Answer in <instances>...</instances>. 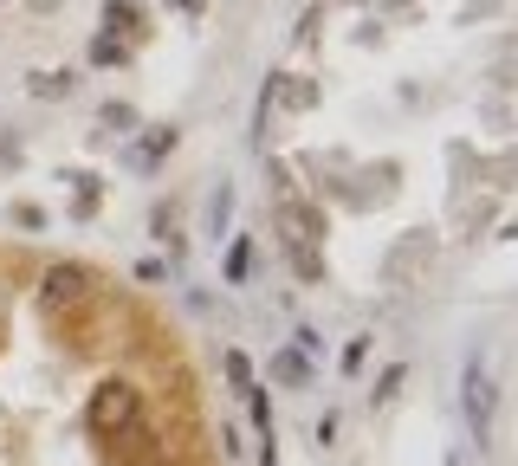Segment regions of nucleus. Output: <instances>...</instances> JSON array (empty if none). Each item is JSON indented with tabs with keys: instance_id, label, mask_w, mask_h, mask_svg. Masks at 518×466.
<instances>
[{
	"instance_id": "f257e3e1",
	"label": "nucleus",
	"mask_w": 518,
	"mask_h": 466,
	"mask_svg": "<svg viewBox=\"0 0 518 466\" xmlns=\"http://www.w3.org/2000/svg\"><path fill=\"white\" fill-rule=\"evenodd\" d=\"M85 421H91V434H98V441H111V434L136 428V421H143V395H136V382H98Z\"/></svg>"
},
{
	"instance_id": "f03ea898",
	"label": "nucleus",
	"mask_w": 518,
	"mask_h": 466,
	"mask_svg": "<svg viewBox=\"0 0 518 466\" xmlns=\"http://www.w3.org/2000/svg\"><path fill=\"white\" fill-rule=\"evenodd\" d=\"M85 298H91V272L78 266V259L46 266V279H39V305H46V311H78Z\"/></svg>"
},
{
	"instance_id": "7ed1b4c3",
	"label": "nucleus",
	"mask_w": 518,
	"mask_h": 466,
	"mask_svg": "<svg viewBox=\"0 0 518 466\" xmlns=\"http://www.w3.org/2000/svg\"><path fill=\"white\" fill-rule=\"evenodd\" d=\"M272 227H279L285 246H318L324 214L311 208V201H298V195H279V208H272Z\"/></svg>"
},
{
	"instance_id": "20e7f679",
	"label": "nucleus",
	"mask_w": 518,
	"mask_h": 466,
	"mask_svg": "<svg viewBox=\"0 0 518 466\" xmlns=\"http://www.w3.org/2000/svg\"><path fill=\"white\" fill-rule=\"evenodd\" d=\"M428 253H434L428 233H402V240H395V253H389V285H402L415 266H428Z\"/></svg>"
},
{
	"instance_id": "39448f33",
	"label": "nucleus",
	"mask_w": 518,
	"mask_h": 466,
	"mask_svg": "<svg viewBox=\"0 0 518 466\" xmlns=\"http://www.w3.org/2000/svg\"><path fill=\"white\" fill-rule=\"evenodd\" d=\"M266 376H272V382H285V389H305V382H311V356L285 344V350H272V356H266Z\"/></svg>"
},
{
	"instance_id": "423d86ee",
	"label": "nucleus",
	"mask_w": 518,
	"mask_h": 466,
	"mask_svg": "<svg viewBox=\"0 0 518 466\" xmlns=\"http://www.w3.org/2000/svg\"><path fill=\"white\" fill-rule=\"evenodd\" d=\"M272 98H279L285 111H311V104H318V85H311V78H272Z\"/></svg>"
},
{
	"instance_id": "0eeeda50",
	"label": "nucleus",
	"mask_w": 518,
	"mask_h": 466,
	"mask_svg": "<svg viewBox=\"0 0 518 466\" xmlns=\"http://www.w3.org/2000/svg\"><path fill=\"white\" fill-rule=\"evenodd\" d=\"M460 402H467L473 428H486V415H493V382H486L480 369H467V395H460Z\"/></svg>"
},
{
	"instance_id": "6e6552de",
	"label": "nucleus",
	"mask_w": 518,
	"mask_h": 466,
	"mask_svg": "<svg viewBox=\"0 0 518 466\" xmlns=\"http://www.w3.org/2000/svg\"><path fill=\"white\" fill-rule=\"evenodd\" d=\"M169 149H175V130H169V123H156V130L143 136V149H136V169H156Z\"/></svg>"
},
{
	"instance_id": "1a4fd4ad",
	"label": "nucleus",
	"mask_w": 518,
	"mask_h": 466,
	"mask_svg": "<svg viewBox=\"0 0 518 466\" xmlns=\"http://www.w3.org/2000/svg\"><path fill=\"white\" fill-rule=\"evenodd\" d=\"M285 253H292V272H298L305 285H318V279H324V259H318V246H285Z\"/></svg>"
},
{
	"instance_id": "9d476101",
	"label": "nucleus",
	"mask_w": 518,
	"mask_h": 466,
	"mask_svg": "<svg viewBox=\"0 0 518 466\" xmlns=\"http://www.w3.org/2000/svg\"><path fill=\"white\" fill-rule=\"evenodd\" d=\"M72 72H33V98H72Z\"/></svg>"
},
{
	"instance_id": "9b49d317",
	"label": "nucleus",
	"mask_w": 518,
	"mask_h": 466,
	"mask_svg": "<svg viewBox=\"0 0 518 466\" xmlns=\"http://www.w3.org/2000/svg\"><path fill=\"white\" fill-rule=\"evenodd\" d=\"M104 20H117L124 33H136V26H143V0H104Z\"/></svg>"
},
{
	"instance_id": "f8f14e48",
	"label": "nucleus",
	"mask_w": 518,
	"mask_h": 466,
	"mask_svg": "<svg viewBox=\"0 0 518 466\" xmlns=\"http://www.w3.org/2000/svg\"><path fill=\"white\" fill-rule=\"evenodd\" d=\"M247 266H253V240L240 233V240H234V253H227V285H247Z\"/></svg>"
},
{
	"instance_id": "ddd939ff",
	"label": "nucleus",
	"mask_w": 518,
	"mask_h": 466,
	"mask_svg": "<svg viewBox=\"0 0 518 466\" xmlns=\"http://www.w3.org/2000/svg\"><path fill=\"white\" fill-rule=\"evenodd\" d=\"M91 59H98V65H124L130 46H124V39H111V33H98V39H91Z\"/></svg>"
},
{
	"instance_id": "4468645a",
	"label": "nucleus",
	"mask_w": 518,
	"mask_h": 466,
	"mask_svg": "<svg viewBox=\"0 0 518 466\" xmlns=\"http://www.w3.org/2000/svg\"><path fill=\"white\" fill-rule=\"evenodd\" d=\"M130 123H136V111H130V104H104V136H111V130L124 136Z\"/></svg>"
},
{
	"instance_id": "2eb2a0df",
	"label": "nucleus",
	"mask_w": 518,
	"mask_h": 466,
	"mask_svg": "<svg viewBox=\"0 0 518 466\" xmlns=\"http://www.w3.org/2000/svg\"><path fill=\"white\" fill-rule=\"evenodd\" d=\"M247 408H253L259 434H272V402H266V389H247Z\"/></svg>"
},
{
	"instance_id": "dca6fc26",
	"label": "nucleus",
	"mask_w": 518,
	"mask_h": 466,
	"mask_svg": "<svg viewBox=\"0 0 518 466\" xmlns=\"http://www.w3.org/2000/svg\"><path fill=\"white\" fill-rule=\"evenodd\" d=\"M227 208H234V188H214V208H208V227L227 221Z\"/></svg>"
},
{
	"instance_id": "f3484780",
	"label": "nucleus",
	"mask_w": 518,
	"mask_h": 466,
	"mask_svg": "<svg viewBox=\"0 0 518 466\" xmlns=\"http://www.w3.org/2000/svg\"><path fill=\"white\" fill-rule=\"evenodd\" d=\"M227 376H234V382H240V389H253V363H247V356H240V350H234V356H227Z\"/></svg>"
},
{
	"instance_id": "a211bd4d",
	"label": "nucleus",
	"mask_w": 518,
	"mask_h": 466,
	"mask_svg": "<svg viewBox=\"0 0 518 466\" xmlns=\"http://www.w3.org/2000/svg\"><path fill=\"white\" fill-rule=\"evenodd\" d=\"M499 7V0H467V13H493Z\"/></svg>"
},
{
	"instance_id": "6ab92c4d",
	"label": "nucleus",
	"mask_w": 518,
	"mask_h": 466,
	"mask_svg": "<svg viewBox=\"0 0 518 466\" xmlns=\"http://www.w3.org/2000/svg\"><path fill=\"white\" fill-rule=\"evenodd\" d=\"M0 331H7V292H0Z\"/></svg>"
},
{
	"instance_id": "aec40b11",
	"label": "nucleus",
	"mask_w": 518,
	"mask_h": 466,
	"mask_svg": "<svg viewBox=\"0 0 518 466\" xmlns=\"http://www.w3.org/2000/svg\"><path fill=\"white\" fill-rule=\"evenodd\" d=\"M447 466H460V460H447Z\"/></svg>"
}]
</instances>
